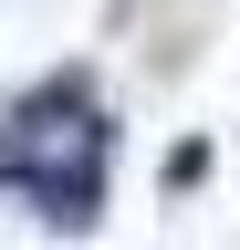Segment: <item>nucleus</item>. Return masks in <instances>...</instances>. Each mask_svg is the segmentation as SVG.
I'll list each match as a JSON object with an SVG mask.
<instances>
[{
  "label": "nucleus",
  "instance_id": "obj_1",
  "mask_svg": "<svg viewBox=\"0 0 240 250\" xmlns=\"http://www.w3.org/2000/svg\"><path fill=\"white\" fill-rule=\"evenodd\" d=\"M198 177H209V136H188V146L167 156V188H198Z\"/></svg>",
  "mask_w": 240,
  "mask_h": 250
}]
</instances>
